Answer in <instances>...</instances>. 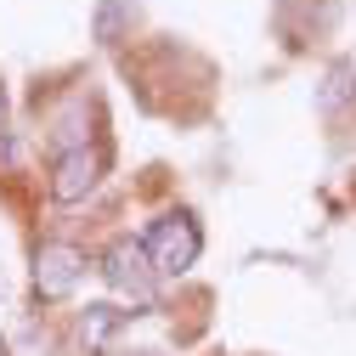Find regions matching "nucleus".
<instances>
[{"instance_id": "0eeeda50", "label": "nucleus", "mask_w": 356, "mask_h": 356, "mask_svg": "<svg viewBox=\"0 0 356 356\" xmlns=\"http://www.w3.org/2000/svg\"><path fill=\"white\" fill-rule=\"evenodd\" d=\"M119 328H124V311H113V305H91V311H85V345H91V350H102Z\"/></svg>"}, {"instance_id": "39448f33", "label": "nucleus", "mask_w": 356, "mask_h": 356, "mask_svg": "<svg viewBox=\"0 0 356 356\" xmlns=\"http://www.w3.org/2000/svg\"><path fill=\"white\" fill-rule=\"evenodd\" d=\"M350 97H356V63H334L328 79H323V91H317V108L323 113H339Z\"/></svg>"}, {"instance_id": "f257e3e1", "label": "nucleus", "mask_w": 356, "mask_h": 356, "mask_svg": "<svg viewBox=\"0 0 356 356\" xmlns=\"http://www.w3.org/2000/svg\"><path fill=\"white\" fill-rule=\"evenodd\" d=\"M142 249H147L153 277H181L187 266L198 260V249H204V232H198V220H193L187 209H175V215H164V220L147 227Z\"/></svg>"}, {"instance_id": "423d86ee", "label": "nucleus", "mask_w": 356, "mask_h": 356, "mask_svg": "<svg viewBox=\"0 0 356 356\" xmlns=\"http://www.w3.org/2000/svg\"><path fill=\"white\" fill-rule=\"evenodd\" d=\"M130 29V0H97V40L102 46H119Z\"/></svg>"}, {"instance_id": "6e6552de", "label": "nucleus", "mask_w": 356, "mask_h": 356, "mask_svg": "<svg viewBox=\"0 0 356 356\" xmlns=\"http://www.w3.org/2000/svg\"><path fill=\"white\" fill-rule=\"evenodd\" d=\"M0 124H6V91H0Z\"/></svg>"}, {"instance_id": "7ed1b4c3", "label": "nucleus", "mask_w": 356, "mask_h": 356, "mask_svg": "<svg viewBox=\"0 0 356 356\" xmlns=\"http://www.w3.org/2000/svg\"><path fill=\"white\" fill-rule=\"evenodd\" d=\"M97 181H102V153L97 147H63V159H57V170H51V198L57 204H79V198H91L97 193Z\"/></svg>"}, {"instance_id": "20e7f679", "label": "nucleus", "mask_w": 356, "mask_h": 356, "mask_svg": "<svg viewBox=\"0 0 356 356\" xmlns=\"http://www.w3.org/2000/svg\"><path fill=\"white\" fill-rule=\"evenodd\" d=\"M108 283L119 289V294H136V300H147V289H153V266H147V249L130 238V243H113L108 249Z\"/></svg>"}, {"instance_id": "f03ea898", "label": "nucleus", "mask_w": 356, "mask_h": 356, "mask_svg": "<svg viewBox=\"0 0 356 356\" xmlns=\"http://www.w3.org/2000/svg\"><path fill=\"white\" fill-rule=\"evenodd\" d=\"M85 277V254L74 243H40L34 254V294L40 300H68Z\"/></svg>"}]
</instances>
